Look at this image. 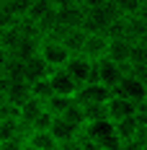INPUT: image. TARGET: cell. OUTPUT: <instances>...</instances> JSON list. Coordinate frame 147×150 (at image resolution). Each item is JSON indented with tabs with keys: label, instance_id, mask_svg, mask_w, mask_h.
<instances>
[{
	"label": "cell",
	"instance_id": "6da1fadb",
	"mask_svg": "<svg viewBox=\"0 0 147 150\" xmlns=\"http://www.w3.org/2000/svg\"><path fill=\"white\" fill-rule=\"evenodd\" d=\"M57 8V29H83L85 0H54Z\"/></svg>",
	"mask_w": 147,
	"mask_h": 150
},
{
	"label": "cell",
	"instance_id": "7a4b0ae2",
	"mask_svg": "<svg viewBox=\"0 0 147 150\" xmlns=\"http://www.w3.org/2000/svg\"><path fill=\"white\" fill-rule=\"evenodd\" d=\"M129 73H132L129 65L121 67V65H114V62H108V60H101V62H96L93 83H98V86H103V88H108V91H116V86L124 80V75H129Z\"/></svg>",
	"mask_w": 147,
	"mask_h": 150
},
{
	"label": "cell",
	"instance_id": "3957f363",
	"mask_svg": "<svg viewBox=\"0 0 147 150\" xmlns=\"http://www.w3.org/2000/svg\"><path fill=\"white\" fill-rule=\"evenodd\" d=\"M39 57L49 65V70H62V67L70 62V52L59 44V42H54V39H41Z\"/></svg>",
	"mask_w": 147,
	"mask_h": 150
},
{
	"label": "cell",
	"instance_id": "277c9868",
	"mask_svg": "<svg viewBox=\"0 0 147 150\" xmlns=\"http://www.w3.org/2000/svg\"><path fill=\"white\" fill-rule=\"evenodd\" d=\"M65 70H67V75L72 78L77 86H88V83H93V73H96V62L85 60L83 54H75V57H70V62L65 65Z\"/></svg>",
	"mask_w": 147,
	"mask_h": 150
},
{
	"label": "cell",
	"instance_id": "5b68a950",
	"mask_svg": "<svg viewBox=\"0 0 147 150\" xmlns=\"http://www.w3.org/2000/svg\"><path fill=\"white\" fill-rule=\"evenodd\" d=\"M46 80H49V86H52V93L59 96V98H75V96H77V91H80V86H77L72 78L67 75L65 67H62V70H52Z\"/></svg>",
	"mask_w": 147,
	"mask_h": 150
},
{
	"label": "cell",
	"instance_id": "8992f818",
	"mask_svg": "<svg viewBox=\"0 0 147 150\" xmlns=\"http://www.w3.org/2000/svg\"><path fill=\"white\" fill-rule=\"evenodd\" d=\"M116 96H121V98H127V101H132V104H142L147 96V86L137 78V75H124V80L116 86V91H114Z\"/></svg>",
	"mask_w": 147,
	"mask_h": 150
},
{
	"label": "cell",
	"instance_id": "52a82bcc",
	"mask_svg": "<svg viewBox=\"0 0 147 150\" xmlns=\"http://www.w3.org/2000/svg\"><path fill=\"white\" fill-rule=\"evenodd\" d=\"M114 96V91L103 88V86H98V83H88V86H80V91H77V96H75V101L83 106H93V104H108V98Z\"/></svg>",
	"mask_w": 147,
	"mask_h": 150
},
{
	"label": "cell",
	"instance_id": "ba28073f",
	"mask_svg": "<svg viewBox=\"0 0 147 150\" xmlns=\"http://www.w3.org/2000/svg\"><path fill=\"white\" fill-rule=\"evenodd\" d=\"M106 114H108V122H121V119H129L137 114V104L132 101H127V98H121V96H111L108 98V104H106Z\"/></svg>",
	"mask_w": 147,
	"mask_h": 150
},
{
	"label": "cell",
	"instance_id": "9c48e42d",
	"mask_svg": "<svg viewBox=\"0 0 147 150\" xmlns=\"http://www.w3.org/2000/svg\"><path fill=\"white\" fill-rule=\"evenodd\" d=\"M106 49H108V39L103 34H88L80 54L90 62H101V60H106Z\"/></svg>",
	"mask_w": 147,
	"mask_h": 150
},
{
	"label": "cell",
	"instance_id": "30bf717a",
	"mask_svg": "<svg viewBox=\"0 0 147 150\" xmlns=\"http://www.w3.org/2000/svg\"><path fill=\"white\" fill-rule=\"evenodd\" d=\"M129 57H132V42H127V39H108V49H106V60L108 62L127 67Z\"/></svg>",
	"mask_w": 147,
	"mask_h": 150
},
{
	"label": "cell",
	"instance_id": "8fae6325",
	"mask_svg": "<svg viewBox=\"0 0 147 150\" xmlns=\"http://www.w3.org/2000/svg\"><path fill=\"white\" fill-rule=\"evenodd\" d=\"M111 129H114V135H116V140L121 145H124V142H132V140H139V135L145 132V129L137 124L134 117L121 119V122H111Z\"/></svg>",
	"mask_w": 147,
	"mask_h": 150
},
{
	"label": "cell",
	"instance_id": "7c38bea8",
	"mask_svg": "<svg viewBox=\"0 0 147 150\" xmlns=\"http://www.w3.org/2000/svg\"><path fill=\"white\" fill-rule=\"evenodd\" d=\"M49 73H52V70H49V65H46L39 54L23 62V80H26L29 86H31V83H39V80H46Z\"/></svg>",
	"mask_w": 147,
	"mask_h": 150
},
{
	"label": "cell",
	"instance_id": "4fadbf2b",
	"mask_svg": "<svg viewBox=\"0 0 147 150\" xmlns=\"http://www.w3.org/2000/svg\"><path fill=\"white\" fill-rule=\"evenodd\" d=\"M31 98V86L26 80H15V83H8V93H5V101L15 109H21V106L26 104Z\"/></svg>",
	"mask_w": 147,
	"mask_h": 150
},
{
	"label": "cell",
	"instance_id": "5bb4252c",
	"mask_svg": "<svg viewBox=\"0 0 147 150\" xmlns=\"http://www.w3.org/2000/svg\"><path fill=\"white\" fill-rule=\"evenodd\" d=\"M124 39L132 42V44L147 42V23H142L137 16L134 18H124Z\"/></svg>",
	"mask_w": 147,
	"mask_h": 150
},
{
	"label": "cell",
	"instance_id": "9a60e30c",
	"mask_svg": "<svg viewBox=\"0 0 147 150\" xmlns=\"http://www.w3.org/2000/svg\"><path fill=\"white\" fill-rule=\"evenodd\" d=\"M41 111H44V104L36 101V98H29L26 104L18 109V122H21V127H23L26 132H31V124H34V119H36Z\"/></svg>",
	"mask_w": 147,
	"mask_h": 150
},
{
	"label": "cell",
	"instance_id": "2e32d148",
	"mask_svg": "<svg viewBox=\"0 0 147 150\" xmlns=\"http://www.w3.org/2000/svg\"><path fill=\"white\" fill-rule=\"evenodd\" d=\"M52 137L57 140V145H65V142H72V140H77L80 137V132L75 129V127H70L67 122H62L59 117H54V124H52Z\"/></svg>",
	"mask_w": 147,
	"mask_h": 150
},
{
	"label": "cell",
	"instance_id": "e0dca14e",
	"mask_svg": "<svg viewBox=\"0 0 147 150\" xmlns=\"http://www.w3.org/2000/svg\"><path fill=\"white\" fill-rule=\"evenodd\" d=\"M62 122H67L70 127H75L77 132H83L85 129V111H83V106L77 104V101H72V104L67 106L65 111H62V117H59Z\"/></svg>",
	"mask_w": 147,
	"mask_h": 150
},
{
	"label": "cell",
	"instance_id": "ac0fdd59",
	"mask_svg": "<svg viewBox=\"0 0 147 150\" xmlns=\"http://www.w3.org/2000/svg\"><path fill=\"white\" fill-rule=\"evenodd\" d=\"M39 47H41V39H21V44L15 47V52L11 54V57H15V60H21V62H26L31 60V57H36L39 54Z\"/></svg>",
	"mask_w": 147,
	"mask_h": 150
},
{
	"label": "cell",
	"instance_id": "d6986e66",
	"mask_svg": "<svg viewBox=\"0 0 147 150\" xmlns=\"http://www.w3.org/2000/svg\"><path fill=\"white\" fill-rule=\"evenodd\" d=\"M26 145H31L36 150H59V145H57V140L52 137V132H29Z\"/></svg>",
	"mask_w": 147,
	"mask_h": 150
},
{
	"label": "cell",
	"instance_id": "ffe728a7",
	"mask_svg": "<svg viewBox=\"0 0 147 150\" xmlns=\"http://www.w3.org/2000/svg\"><path fill=\"white\" fill-rule=\"evenodd\" d=\"M21 31H18V26H11V29H5V31H0V49H5L8 54H13L15 52V47L21 44Z\"/></svg>",
	"mask_w": 147,
	"mask_h": 150
},
{
	"label": "cell",
	"instance_id": "44dd1931",
	"mask_svg": "<svg viewBox=\"0 0 147 150\" xmlns=\"http://www.w3.org/2000/svg\"><path fill=\"white\" fill-rule=\"evenodd\" d=\"M3 78L8 80V83H15V80H23V62L21 60H15V57H11L8 60V65L3 67Z\"/></svg>",
	"mask_w": 147,
	"mask_h": 150
},
{
	"label": "cell",
	"instance_id": "7402d4cb",
	"mask_svg": "<svg viewBox=\"0 0 147 150\" xmlns=\"http://www.w3.org/2000/svg\"><path fill=\"white\" fill-rule=\"evenodd\" d=\"M147 65V42L142 44H132V57H129V70L145 67Z\"/></svg>",
	"mask_w": 147,
	"mask_h": 150
},
{
	"label": "cell",
	"instance_id": "603a6c76",
	"mask_svg": "<svg viewBox=\"0 0 147 150\" xmlns=\"http://www.w3.org/2000/svg\"><path fill=\"white\" fill-rule=\"evenodd\" d=\"M52 96H54V93H52V86H49V80H39V83H31V98H36V101L46 104Z\"/></svg>",
	"mask_w": 147,
	"mask_h": 150
},
{
	"label": "cell",
	"instance_id": "cb8c5ba5",
	"mask_svg": "<svg viewBox=\"0 0 147 150\" xmlns=\"http://www.w3.org/2000/svg\"><path fill=\"white\" fill-rule=\"evenodd\" d=\"M72 101H75V98H59V96H52V98L44 104V109L52 114V117H62V111L72 104Z\"/></svg>",
	"mask_w": 147,
	"mask_h": 150
},
{
	"label": "cell",
	"instance_id": "d4e9b609",
	"mask_svg": "<svg viewBox=\"0 0 147 150\" xmlns=\"http://www.w3.org/2000/svg\"><path fill=\"white\" fill-rule=\"evenodd\" d=\"M52 124H54V117L49 114V111H41L36 119H34V124H31V132H49L52 129Z\"/></svg>",
	"mask_w": 147,
	"mask_h": 150
},
{
	"label": "cell",
	"instance_id": "484cf974",
	"mask_svg": "<svg viewBox=\"0 0 147 150\" xmlns=\"http://www.w3.org/2000/svg\"><path fill=\"white\" fill-rule=\"evenodd\" d=\"M18 21H15L13 16H11V11H8V5H5V0H0V31L11 29V26H15Z\"/></svg>",
	"mask_w": 147,
	"mask_h": 150
},
{
	"label": "cell",
	"instance_id": "4316f807",
	"mask_svg": "<svg viewBox=\"0 0 147 150\" xmlns=\"http://www.w3.org/2000/svg\"><path fill=\"white\" fill-rule=\"evenodd\" d=\"M137 18H139L142 23H147V0H139V3H137Z\"/></svg>",
	"mask_w": 147,
	"mask_h": 150
},
{
	"label": "cell",
	"instance_id": "83f0119b",
	"mask_svg": "<svg viewBox=\"0 0 147 150\" xmlns=\"http://www.w3.org/2000/svg\"><path fill=\"white\" fill-rule=\"evenodd\" d=\"M119 150H142V142L139 140H132V142H124Z\"/></svg>",
	"mask_w": 147,
	"mask_h": 150
},
{
	"label": "cell",
	"instance_id": "f1b7e54d",
	"mask_svg": "<svg viewBox=\"0 0 147 150\" xmlns=\"http://www.w3.org/2000/svg\"><path fill=\"white\" fill-rule=\"evenodd\" d=\"M132 75H137V78H139V80L147 86V65H145V67H137V70H132Z\"/></svg>",
	"mask_w": 147,
	"mask_h": 150
},
{
	"label": "cell",
	"instance_id": "f546056e",
	"mask_svg": "<svg viewBox=\"0 0 147 150\" xmlns=\"http://www.w3.org/2000/svg\"><path fill=\"white\" fill-rule=\"evenodd\" d=\"M8 60H11V54H8L5 49H0V73H3V67L8 65Z\"/></svg>",
	"mask_w": 147,
	"mask_h": 150
},
{
	"label": "cell",
	"instance_id": "4dcf8cb0",
	"mask_svg": "<svg viewBox=\"0 0 147 150\" xmlns=\"http://www.w3.org/2000/svg\"><path fill=\"white\" fill-rule=\"evenodd\" d=\"M139 142H142V150H147V132H142V135H139Z\"/></svg>",
	"mask_w": 147,
	"mask_h": 150
},
{
	"label": "cell",
	"instance_id": "1f68e13d",
	"mask_svg": "<svg viewBox=\"0 0 147 150\" xmlns=\"http://www.w3.org/2000/svg\"><path fill=\"white\" fill-rule=\"evenodd\" d=\"M23 150H36V148H31V145H26V148H23Z\"/></svg>",
	"mask_w": 147,
	"mask_h": 150
},
{
	"label": "cell",
	"instance_id": "d6a6232c",
	"mask_svg": "<svg viewBox=\"0 0 147 150\" xmlns=\"http://www.w3.org/2000/svg\"><path fill=\"white\" fill-rule=\"evenodd\" d=\"M142 104H145V106H147V96H145V101H142Z\"/></svg>",
	"mask_w": 147,
	"mask_h": 150
},
{
	"label": "cell",
	"instance_id": "836d02e7",
	"mask_svg": "<svg viewBox=\"0 0 147 150\" xmlns=\"http://www.w3.org/2000/svg\"><path fill=\"white\" fill-rule=\"evenodd\" d=\"M145 132H147V129H145Z\"/></svg>",
	"mask_w": 147,
	"mask_h": 150
}]
</instances>
